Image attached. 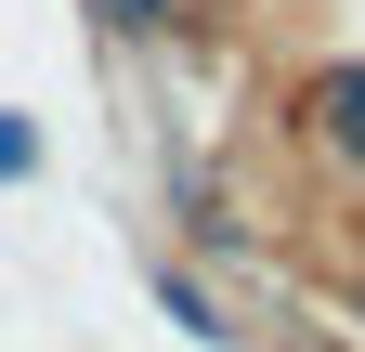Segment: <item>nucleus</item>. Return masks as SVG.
<instances>
[{
  "label": "nucleus",
  "instance_id": "1",
  "mask_svg": "<svg viewBox=\"0 0 365 352\" xmlns=\"http://www.w3.org/2000/svg\"><path fill=\"white\" fill-rule=\"evenodd\" d=\"M327 118H339V144H365V78H327Z\"/></svg>",
  "mask_w": 365,
  "mask_h": 352
}]
</instances>
